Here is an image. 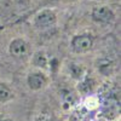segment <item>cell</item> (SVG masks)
I'll list each match as a JSON object with an SVG mask.
<instances>
[{
  "label": "cell",
  "mask_w": 121,
  "mask_h": 121,
  "mask_svg": "<svg viewBox=\"0 0 121 121\" xmlns=\"http://www.w3.org/2000/svg\"><path fill=\"white\" fill-rule=\"evenodd\" d=\"M56 21H57V17L55 11H52V10H43L35 16L34 23L39 28H50L56 24Z\"/></svg>",
  "instance_id": "cell-1"
},
{
  "label": "cell",
  "mask_w": 121,
  "mask_h": 121,
  "mask_svg": "<svg viewBox=\"0 0 121 121\" xmlns=\"http://www.w3.org/2000/svg\"><path fill=\"white\" fill-rule=\"evenodd\" d=\"M93 40L90 34H80L73 38L72 40V47L75 52H86L92 47Z\"/></svg>",
  "instance_id": "cell-2"
},
{
  "label": "cell",
  "mask_w": 121,
  "mask_h": 121,
  "mask_svg": "<svg viewBox=\"0 0 121 121\" xmlns=\"http://www.w3.org/2000/svg\"><path fill=\"white\" fill-rule=\"evenodd\" d=\"M115 15L108 6H96L92 10V18L99 23H109L114 19Z\"/></svg>",
  "instance_id": "cell-3"
},
{
  "label": "cell",
  "mask_w": 121,
  "mask_h": 121,
  "mask_svg": "<svg viewBox=\"0 0 121 121\" xmlns=\"http://www.w3.org/2000/svg\"><path fill=\"white\" fill-rule=\"evenodd\" d=\"M9 52L11 56L21 58L28 53V44L23 39H15L9 46Z\"/></svg>",
  "instance_id": "cell-4"
},
{
  "label": "cell",
  "mask_w": 121,
  "mask_h": 121,
  "mask_svg": "<svg viewBox=\"0 0 121 121\" xmlns=\"http://www.w3.org/2000/svg\"><path fill=\"white\" fill-rule=\"evenodd\" d=\"M28 85L32 90H40L46 85V79L41 73H33L28 76Z\"/></svg>",
  "instance_id": "cell-5"
},
{
  "label": "cell",
  "mask_w": 121,
  "mask_h": 121,
  "mask_svg": "<svg viewBox=\"0 0 121 121\" xmlns=\"http://www.w3.org/2000/svg\"><path fill=\"white\" fill-rule=\"evenodd\" d=\"M98 70H99V73H102L103 75L108 76L113 73V70H114V63H113V60H110V59H100L98 60V65H97Z\"/></svg>",
  "instance_id": "cell-6"
},
{
  "label": "cell",
  "mask_w": 121,
  "mask_h": 121,
  "mask_svg": "<svg viewBox=\"0 0 121 121\" xmlns=\"http://www.w3.org/2000/svg\"><path fill=\"white\" fill-rule=\"evenodd\" d=\"M33 62L36 67H40V68H47V65H48V59H47V57L44 52L35 53Z\"/></svg>",
  "instance_id": "cell-7"
},
{
  "label": "cell",
  "mask_w": 121,
  "mask_h": 121,
  "mask_svg": "<svg viewBox=\"0 0 121 121\" xmlns=\"http://www.w3.org/2000/svg\"><path fill=\"white\" fill-rule=\"evenodd\" d=\"M13 97L12 91L5 84H0V102H7Z\"/></svg>",
  "instance_id": "cell-8"
},
{
  "label": "cell",
  "mask_w": 121,
  "mask_h": 121,
  "mask_svg": "<svg viewBox=\"0 0 121 121\" xmlns=\"http://www.w3.org/2000/svg\"><path fill=\"white\" fill-rule=\"evenodd\" d=\"M69 72H70V74H72V76L73 78H75V79H80L82 76V74H84V68H82V65H80V64H70V67H69Z\"/></svg>",
  "instance_id": "cell-9"
},
{
  "label": "cell",
  "mask_w": 121,
  "mask_h": 121,
  "mask_svg": "<svg viewBox=\"0 0 121 121\" xmlns=\"http://www.w3.org/2000/svg\"><path fill=\"white\" fill-rule=\"evenodd\" d=\"M62 100H63V104H64V108H69L74 104V96L68 92V91H64L63 95H62Z\"/></svg>",
  "instance_id": "cell-10"
},
{
  "label": "cell",
  "mask_w": 121,
  "mask_h": 121,
  "mask_svg": "<svg viewBox=\"0 0 121 121\" xmlns=\"http://www.w3.org/2000/svg\"><path fill=\"white\" fill-rule=\"evenodd\" d=\"M92 87H93V81L90 79H85L84 81H81V84L79 86V88L84 91V92H88V91L92 90Z\"/></svg>",
  "instance_id": "cell-11"
},
{
  "label": "cell",
  "mask_w": 121,
  "mask_h": 121,
  "mask_svg": "<svg viewBox=\"0 0 121 121\" xmlns=\"http://www.w3.org/2000/svg\"><path fill=\"white\" fill-rule=\"evenodd\" d=\"M35 121H55L51 116H48V115H40Z\"/></svg>",
  "instance_id": "cell-12"
},
{
  "label": "cell",
  "mask_w": 121,
  "mask_h": 121,
  "mask_svg": "<svg viewBox=\"0 0 121 121\" xmlns=\"http://www.w3.org/2000/svg\"><path fill=\"white\" fill-rule=\"evenodd\" d=\"M68 1H75V0H68Z\"/></svg>",
  "instance_id": "cell-13"
},
{
  "label": "cell",
  "mask_w": 121,
  "mask_h": 121,
  "mask_svg": "<svg viewBox=\"0 0 121 121\" xmlns=\"http://www.w3.org/2000/svg\"><path fill=\"white\" fill-rule=\"evenodd\" d=\"M4 121H9V120H4Z\"/></svg>",
  "instance_id": "cell-14"
}]
</instances>
